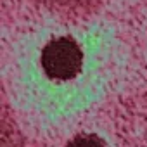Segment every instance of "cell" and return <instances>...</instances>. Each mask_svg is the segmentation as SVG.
Segmentation results:
<instances>
[{
    "instance_id": "2",
    "label": "cell",
    "mask_w": 147,
    "mask_h": 147,
    "mask_svg": "<svg viewBox=\"0 0 147 147\" xmlns=\"http://www.w3.org/2000/svg\"><path fill=\"white\" fill-rule=\"evenodd\" d=\"M66 147H104V142H102L97 135L85 133V135L75 137Z\"/></svg>"
},
{
    "instance_id": "1",
    "label": "cell",
    "mask_w": 147,
    "mask_h": 147,
    "mask_svg": "<svg viewBox=\"0 0 147 147\" xmlns=\"http://www.w3.org/2000/svg\"><path fill=\"white\" fill-rule=\"evenodd\" d=\"M82 66L83 52L69 36L50 40L42 50V67L52 80H73L82 71Z\"/></svg>"
}]
</instances>
